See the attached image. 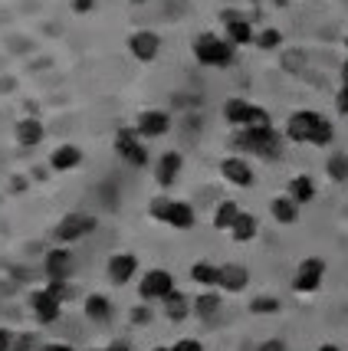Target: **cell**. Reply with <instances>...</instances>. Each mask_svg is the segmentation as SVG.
<instances>
[{
    "mask_svg": "<svg viewBox=\"0 0 348 351\" xmlns=\"http://www.w3.org/2000/svg\"><path fill=\"white\" fill-rule=\"evenodd\" d=\"M299 60H303V53H289V56H286V69H299Z\"/></svg>",
    "mask_w": 348,
    "mask_h": 351,
    "instance_id": "cell-40",
    "label": "cell"
},
{
    "mask_svg": "<svg viewBox=\"0 0 348 351\" xmlns=\"http://www.w3.org/2000/svg\"><path fill=\"white\" fill-rule=\"evenodd\" d=\"M14 341H16V335L10 328H0V351H14Z\"/></svg>",
    "mask_w": 348,
    "mask_h": 351,
    "instance_id": "cell-35",
    "label": "cell"
},
{
    "mask_svg": "<svg viewBox=\"0 0 348 351\" xmlns=\"http://www.w3.org/2000/svg\"><path fill=\"white\" fill-rule=\"evenodd\" d=\"M270 214L276 223H283V227H292L296 220H299V204L289 197V194H279V197L270 200Z\"/></svg>",
    "mask_w": 348,
    "mask_h": 351,
    "instance_id": "cell-23",
    "label": "cell"
},
{
    "mask_svg": "<svg viewBox=\"0 0 348 351\" xmlns=\"http://www.w3.org/2000/svg\"><path fill=\"white\" fill-rule=\"evenodd\" d=\"M286 194L296 200L299 207H303V204H312V200H316V181H312L309 174H296V178L289 181Z\"/></svg>",
    "mask_w": 348,
    "mask_h": 351,
    "instance_id": "cell-25",
    "label": "cell"
},
{
    "mask_svg": "<svg viewBox=\"0 0 348 351\" xmlns=\"http://www.w3.org/2000/svg\"><path fill=\"white\" fill-rule=\"evenodd\" d=\"M257 233H259V220L253 214H246V210H243V214L237 217V223L230 227V237H233L237 243H250V240H257Z\"/></svg>",
    "mask_w": 348,
    "mask_h": 351,
    "instance_id": "cell-26",
    "label": "cell"
},
{
    "mask_svg": "<svg viewBox=\"0 0 348 351\" xmlns=\"http://www.w3.org/2000/svg\"><path fill=\"white\" fill-rule=\"evenodd\" d=\"M46 178H49V171H46L43 165H36V168H33V181H46Z\"/></svg>",
    "mask_w": 348,
    "mask_h": 351,
    "instance_id": "cell-41",
    "label": "cell"
},
{
    "mask_svg": "<svg viewBox=\"0 0 348 351\" xmlns=\"http://www.w3.org/2000/svg\"><path fill=\"white\" fill-rule=\"evenodd\" d=\"M69 282H46L43 289L30 292V312L33 319L40 322V325H53V322H60L62 315V302H66V295H69Z\"/></svg>",
    "mask_w": 348,
    "mask_h": 351,
    "instance_id": "cell-2",
    "label": "cell"
},
{
    "mask_svg": "<svg viewBox=\"0 0 348 351\" xmlns=\"http://www.w3.org/2000/svg\"><path fill=\"white\" fill-rule=\"evenodd\" d=\"M322 279H325V260H322V256H305V260L296 266L292 289L309 295V292H316L318 286H322Z\"/></svg>",
    "mask_w": 348,
    "mask_h": 351,
    "instance_id": "cell-11",
    "label": "cell"
},
{
    "mask_svg": "<svg viewBox=\"0 0 348 351\" xmlns=\"http://www.w3.org/2000/svg\"><path fill=\"white\" fill-rule=\"evenodd\" d=\"M128 53H132L138 62H154L158 53H161V36L154 30H135L128 36Z\"/></svg>",
    "mask_w": 348,
    "mask_h": 351,
    "instance_id": "cell-13",
    "label": "cell"
},
{
    "mask_svg": "<svg viewBox=\"0 0 348 351\" xmlns=\"http://www.w3.org/2000/svg\"><path fill=\"white\" fill-rule=\"evenodd\" d=\"M171 351H204V345H200L197 338H178V341L171 345Z\"/></svg>",
    "mask_w": 348,
    "mask_h": 351,
    "instance_id": "cell-33",
    "label": "cell"
},
{
    "mask_svg": "<svg viewBox=\"0 0 348 351\" xmlns=\"http://www.w3.org/2000/svg\"><path fill=\"white\" fill-rule=\"evenodd\" d=\"M224 23H227V43L233 46H250L257 43V33H253V27L243 20L240 14H233V10H224Z\"/></svg>",
    "mask_w": 348,
    "mask_h": 351,
    "instance_id": "cell-18",
    "label": "cell"
},
{
    "mask_svg": "<svg viewBox=\"0 0 348 351\" xmlns=\"http://www.w3.org/2000/svg\"><path fill=\"white\" fill-rule=\"evenodd\" d=\"M161 308H165V319L178 325V322H184L187 315H191V312H194V299H187L184 292L174 289V292H171V295L165 299V302H161Z\"/></svg>",
    "mask_w": 348,
    "mask_h": 351,
    "instance_id": "cell-22",
    "label": "cell"
},
{
    "mask_svg": "<svg viewBox=\"0 0 348 351\" xmlns=\"http://www.w3.org/2000/svg\"><path fill=\"white\" fill-rule=\"evenodd\" d=\"M220 306H224V299H220V292H200L194 299V315L197 319H204V322H213L217 315H220Z\"/></svg>",
    "mask_w": 348,
    "mask_h": 351,
    "instance_id": "cell-24",
    "label": "cell"
},
{
    "mask_svg": "<svg viewBox=\"0 0 348 351\" xmlns=\"http://www.w3.org/2000/svg\"><path fill=\"white\" fill-rule=\"evenodd\" d=\"M220 174H224V181L233 184V187H250L253 184V168H250V161L243 158V154H230L220 161Z\"/></svg>",
    "mask_w": 348,
    "mask_h": 351,
    "instance_id": "cell-16",
    "label": "cell"
},
{
    "mask_svg": "<svg viewBox=\"0 0 348 351\" xmlns=\"http://www.w3.org/2000/svg\"><path fill=\"white\" fill-rule=\"evenodd\" d=\"M14 138H16V145H23V148H36V145H43L46 128L36 115H23V119L14 125Z\"/></svg>",
    "mask_w": 348,
    "mask_h": 351,
    "instance_id": "cell-17",
    "label": "cell"
},
{
    "mask_svg": "<svg viewBox=\"0 0 348 351\" xmlns=\"http://www.w3.org/2000/svg\"><path fill=\"white\" fill-rule=\"evenodd\" d=\"M257 351H286V341L283 338H266V341H259Z\"/></svg>",
    "mask_w": 348,
    "mask_h": 351,
    "instance_id": "cell-34",
    "label": "cell"
},
{
    "mask_svg": "<svg viewBox=\"0 0 348 351\" xmlns=\"http://www.w3.org/2000/svg\"><path fill=\"white\" fill-rule=\"evenodd\" d=\"M148 214H152V220L167 223V227H174V230H191L197 223L194 207L187 200H174V197H165V194H158L148 204Z\"/></svg>",
    "mask_w": 348,
    "mask_h": 351,
    "instance_id": "cell-3",
    "label": "cell"
},
{
    "mask_svg": "<svg viewBox=\"0 0 348 351\" xmlns=\"http://www.w3.org/2000/svg\"><path fill=\"white\" fill-rule=\"evenodd\" d=\"M152 351H171V348H165V345H154V348Z\"/></svg>",
    "mask_w": 348,
    "mask_h": 351,
    "instance_id": "cell-45",
    "label": "cell"
},
{
    "mask_svg": "<svg viewBox=\"0 0 348 351\" xmlns=\"http://www.w3.org/2000/svg\"><path fill=\"white\" fill-rule=\"evenodd\" d=\"M233 145L243 154H257V158H279V152H283V141H279L272 125L270 128H240Z\"/></svg>",
    "mask_w": 348,
    "mask_h": 351,
    "instance_id": "cell-5",
    "label": "cell"
},
{
    "mask_svg": "<svg viewBox=\"0 0 348 351\" xmlns=\"http://www.w3.org/2000/svg\"><path fill=\"white\" fill-rule=\"evenodd\" d=\"M257 46L266 49V53H270V49H279V46H283V33L276 30V27H266V30L257 33Z\"/></svg>",
    "mask_w": 348,
    "mask_h": 351,
    "instance_id": "cell-30",
    "label": "cell"
},
{
    "mask_svg": "<svg viewBox=\"0 0 348 351\" xmlns=\"http://www.w3.org/2000/svg\"><path fill=\"white\" fill-rule=\"evenodd\" d=\"M316 351H342V348H338V345H332V341H322Z\"/></svg>",
    "mask_w": 348,
    "mask_h": 351,
    "instance_id": "cell-43",
    "label": "cell"
},
{
    "mask_svg": "<svg viewBox=\"0 0 348 351\" xmlns=\"http://www.w3.org/2000/svg\"><path fill=\"white\" fill-rule=\"evenodd\" d=\"M73 10H76L79 16H82V14H92V10H95V0H73Z\"/></svg>",
    "mask_w": 348,
    "mask_h": 351,
    "instance_id": "cell-36",
    "label": "cell"
},
{
    "mask_svg": "<svg viewBox=\"0 0 348 351\" xmlns=\"http://www.w3.org/2000/svg\"><path fill=\"white\" fill-rule=\"evenodd\" d=\"M191 279H194L197 286H204V289H217V282H220V266H213L207 260H197L191 266Z\"/></svg>",
    "mask_w": 348,
    "mask_h": 351,
    "instance_id": "cell-27",
    "label": "cell"
},
{
    "mask_svg": "<svg viewBox=\"0 0 348 351\" xmlns=\"http://www.w3.org/2000/svg\"><path fill=\"white\" fill-rule=\"evenodd\" d=\"M49 171H56V174H66V171H76L79 165H82V148L79 145H73V141H62V145H56L53 152H49Z\"/></svg>",
    "mask_w": 348,
    "mask_h": 351,
    "instance_id": "cell-15",
    "label": "cell"
},
{
    "mask_svg": "<svg viewBox=\"0 0 348 351\" xmlns=\"http://www.w3.org/2000/svg\"><path fill=\"white\" fill-rule=\"evenodd\" d=\"M73 250L69 246H49L43 253V276L46 282H69V276H73Z\"/></svg>",
    "mask_w": 348,
    "mask_h": 351,
    "instance_id": "cell-9",
    "label": "cell"
},
{
    "mask_svg": "<svg viewBox=\"0 0 348 351\" xmlns=\"http://www.w3.org/2000/svg\"><path fill=\"white\" fill-rule=\"evenodd\" d=\"M250 312H253V315H272V312H279V299H272V295H257V299L250 302Z\"/></svg>",
    "mask_w": 348,
    "mask_h": 351,
    "instance_id": "cell-31",
    "label": "cell"
},
{
    "mask_svg": "<svg viewBox=\"0 0 348 351\" xmlns=\"http://www.w3.org/2000/svg\"><path fill=\"white\" fill-rule=\"evenodd\" d=\"M40 351H76V348L66 345V341H46V345H40Z\"/></svg>",
    "mask_w": 348,
    "mask_h": 351,
    "instance_id": "cell-37",
    "label": "cell"
},
{
    "mask_svg": "<svg viewBox=\"0 0 348 351\" xmlns=\"http://www.w3.org/2000/svg\"><path fill=\"white\" fill-rule=\"evenodd\" d=\"M171 292H174V276L167 269H148L141 276V282H138L141 302H165Z\"/></svg>",
    "mask_w": 348,
    "mask_h": 351,
    "instance_id": "cell-10",
    "label": "cell"
},
{
    "mask_svg": "<svg viewBox=\"0 0 348 351\" xmlns=\"http://www.w3.org/2000/svg\"><path fill=\"white\" fill-rule=\"evenodd\" d=\"M270 3H276V7H286L289 0H270Z\"/></svg>",
    "mask_w": 348,
    "mask_h": 351,
    "instance_id": "cell-44",
    "label": "cell"
},
{
    "mask_svg": "<svg viewBox=\"0 0 348 351\" xmlns=\"http://www.w3.org/2000/svg\"><path fill=\"white\" fill-rule=\"evenodd\" d=\"M14 351H33V338L30 335H16Z\"/></svg>",
    "mask_w": 348,
    "mask_h": 351,
    "instance_id": "cell-38",
    "label": "cell"
},
{
    "mask_svg": "<svg viewBox=\"0 0 348 351\" xmlns=\"http://www.w3.org/2000/svg\"><path fill=\"white\" fill-rule=\"evenodd\" d=\"M325 174H329V181L345 184L348 181V154L345 152L329 154V161H325Z\"/></svg>",
    "mask_w": 348,
    "mask_h": 351,
    "instance_id": "cell-29",
    "label": "cell"
},
{
    "mask_svg": "<svg viewBox=\"0 0 348 351\" xmlns=\"http://www.w3.org/2000/svg\"><path fill=\"white\" fill-rule=\"evenodd\" d=\"M243 210L240 207H237V200H220V204H217V210H213V230H227L230 233V227H233V223H237V217H240Z\"/></svg>",
    "mask_w": 348,
    "mask_h": 351,
    "instance_id": "cell-28",
    "label": "cell"
},
{
    "mask_svg": "<svg viewBox=\"0 0 348 351\" xmlns=\"http://www.w3.org/2000/svg\"><path fill=\"white\" fill-rule=\"evenodd\" d=\"M112 145H115V154L125 165H132V168H145L148 165V148H145V141H141L135 128H119Z\"/></svg>",
    "mask_w": 348,
    "mask_h": 351,
    "instance_id": "cell-8",
    "label": "cell"
},
{
    "mask_svg": "<svg viewBox=\"0 0 348 351\" xmlns=\"http://www.w3.org/2000/svg\"><path fill=\"white\" fill-rule=\"evenodd\" d=\"M82 315L89 322H95V325H106V322L112 319V299L102 295V292L86 295V299H82Z\"/></svg>",
    "mask_w": 348,
    "mask_h": 351,
    "instance_id": "cell-21",
    "label": "cell"
},
{
    "mask_svg": "<svg viewBox=\"0 0 348 351\" xmlns=\"http://www.w3.org/2000/svg\"><path fill=\"white\" fill-rule=\"evenodd\" d=\"M246 286H250L246 266H240V263H224V266H220V282H217L220 292H243Z\"/></svg>",
    "mask_w": 348,
    "mask_h": 351,
    "instance_id": "cell-19",
    "label": "cell"
},
{
    "mask_svg": "<svg viewBox=\"0 0 348 351\" xmlns=\"http://www.w3.org/2000/svg\"><path fill=\"white\" fill-rule=\"evenodd\" d=\"M135 132L141 138H161L171 132V115L165 108H145L135 119Z\"/></svg>",
    "mask_w": 348,
    "mask_h": 351,
    "instance_id": "cell-14",
    "label": "cell"
},
{
    "mask_svg": "<svg viewBox=\"0 0 348 351\" xmlns=\"http://www.w3.org/2000/svg\"><path fill=\"white\" fill-rule=\"evenodd\" d=\"M224 119L233 128H270V112L263 106H253L246 99H227L224 102Z\"/></svg>",
    "mask_w": 348,
    "mask_h": 351,
    "instance_id": "cell-6",
    "label": "cell"
},
{
    "mask_svg": "<svg viewBox=\"0 0 348 351\" xmlns=\"http://www.w3.org/2000/svg\"><path fill=\"white\" fill-rule=\"evenodd\" d=\"M138 273V256L135 253H112L106 263V276L112 286H128Z\"/></svg>",
    "mask_w": 348,
    "mask_h": 351,
    "instance_id": "cell-12",
    "label": "cell"
},
{
    "mask_svg": "<svg viewBox=\"0 0 348 351\" xmlns=\"http://www.w3.org/2000/svg\"><path fill=\"white\" fill-rule=\"evenodd\" d=\"M194 60L200 62V66H211V69H227V66H233V49L237 46L227 43L224 36H213V33H200V36H194Z\"/></svg>",
    "mask_w": 348,
    "mask_h": 351,
    "instance_id": "cell-4",
    "label": "cell"
},
{
    "mask_svg": "<svg viewBox=\"0 0 348 351\" xmlns=\"http://www.w3.org/2000/svg\"><path fill=\"white\" fill-rule=\"evenodd\" d=\"M102 351H128V341H112V345L102 348Z\"/></svg>",
    "mask_w": 348,
    "mask_h": 351,
    "instance_id": "cell-42",
    "label": "cell"
},
{
    "mask_svg": "<svg viewBox=\"0 0 348 351\" xmlns=\"http://www.w3.org/2000/svg\"><path fill=\"white\" fill-rule=\"evenodd\" d=\"M152 319H154V312H152V302H141V306H135L132 308V325H152Z\"/></svg>",
    "mask_w": 348,
    "mask_h": 351,
    "instance_id": "cell-32",
    "label": "cell"
},
{
    "mask_svg": "<svg viewBox=\"0 0 348 351\" xmlns=\"http://www.w3.org/2000/svg\"><path fill=\"white\" fill-rule=\"evenodd\" d=\"M286 138L296 141V145H316V148H325L332 145L335 128L329 119H322L312 108H299L286 119Z\"/></svg>",
    "mask_w": 348,
    "mask_h": 351,
    "instance_id": "cell-1",
    "label": "cell"
},
{
    "mask_svg": "<svg viewBox=\"0 0 348 351\" xmlns=\"http://www.w3.org/2000/svg\"><path fill=\"white\" fill-rule=\"evenodd\" d=\"M95 227H99V220L92 214H82V210H73V214H66L53 227V240L60 246H69V243H79V240H86V237H92L95 233Z\"/></svg>",
    "mask_w": 348,
    "mask_h": 351,
    "instance_id": "cell-7",
    "label": "cell"
},
{
    "mask_svg": "<svg viewBox=\"0 0 348 351\" xmlns=\"http://www.w3.org/2000/svg\"><path fill=\"white\" fill-rule=\"evenodd\" d=\"M184 168V154L181 152H165L158 158V168H154V181L161 184V187H171V184L178 181V174Z\"/></svg>",
    "mask_w": 348,
    "mask_h": 351,
    "instance_id": "cell-20",
    "label": "cell"
},
{
    "mask_svg": "<svg viewBox=\"0 0 348 351\" xmlns=\"http://www.w3.org/2000/svg\"><path fill=\"white\" fill-rule=\"evenodd\" d=\"M27 187H30V181H27V178H10V191H14V194H23V191H27Z\"/></svg>",
    "mask_w": 348,
    "mask_h": 351,
    "instance_id": "cell-39",
    "label": "cell"
}]
</instances>
